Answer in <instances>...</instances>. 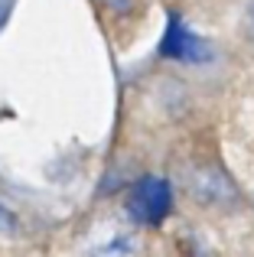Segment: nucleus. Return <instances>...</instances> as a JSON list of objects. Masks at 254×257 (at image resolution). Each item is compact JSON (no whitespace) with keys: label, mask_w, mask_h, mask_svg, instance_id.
<instances>
[{"label":"nucleus","mask_w":254,"mask_h":257,"mask_svg":"<svg viewBox=\"0 0 254 257\" xmlns=\"http://www.w3.org/2000/svg\"><path fill=\"white\" fill-rule=\"evenodd\" d=\"M137 228H134V218H124V215L98 218L82 241V257H137Z\"/></svg>","instance_id":"1"},{"label":"nucleus","mask_w":254,"mask_h":257,"mask_svg":"<svg viewBox=\"0 0 254 257\" xmlns=\"http://www.w3.org/2000/svg\"><path fill=\"white\" fill-rule=\"evenodd\" d=\"M170 182L160 179V176H144L137 186L131 189V202H127V212H131L134 221L140 225H157V221L166 218L170 212Z\"/></svg>","instance_id":"2"},{"label":"nucleus","mask_w":254,"mask_h":257,"mask_svg":"<svg viewBox=\"0 0 254 257\" xmlns=\"http://www.w3.org/2000/svg\"><path fill=\"white\" fill-rule=\"evenodd\" d=\"M202 49H205V46L199 43V39L192 36V33L186 30L176 17H173L170 20V33H166V39H163V52H166V56H176V59H202L205 56Z\"/></svg>","instance_id":"3"}]
</instances>
